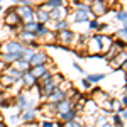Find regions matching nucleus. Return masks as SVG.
<instances>
[{
    "mask_svg": "<svg viewBox=\"0 0 127 127\" xmlns=\"http://www.w3.org/2000/svg\"><path fill=\"white\" fill-rule=\"evenodd\" d=\"M102 34H95V36H92L90 37V46H88V49H90V54L92 56H97V54H100L102 51H103V42H102Z\"/></svg>",
    "mask_w": 127,
    "mask_h": 127,
    "instance_id": "nucleus-1",
    "label": "nucleus"
},
{
    "mask_svg": "<svg viewBox=\"0 0 127 127\" xmlns=\"http://www.w3.org/2000/svg\"><path fill=\"white\" fill-rule=\"evenodd\" d=\"M22 42L20 41H7V42H3L0 49H2V53H14V54H17L22 51Z\"/></svg>",
    "mask_w": 127,
    "mask_h": 127,
    "instance_id": "nucleus-2",
    "label": "nucleus"
},
{
    "mask_svg": "<svg viewBox=\"0 0 127 127\" xmlns=\"http://www.w3.org/2000/svg\"><path fill=\"white\" fill-rule=\"evenodd\" d=\"M15 9V12L19 14V17L22 20H34V10H32V7L31 5H20V7H14Z\"/></svg>",
    "mask_w": 127,
    "mask_h": 127,
    "instance_id": "nucleus-3",
    "label": "nucleus"
},
{
    "mask_svg": "<svg viewBox=\"0 0 127 127\" xmlns=\"http://www.w3.org/2000/svg\"><path fill=\"white\" fill-rule=\"evenodd\" d=\"M5 24H7L9 27H15V26H19V24H20V17H19V14L15 12L14 7L7 12V15H5Z\"/></svg>",
    "mask_w": 127,
    "mask_h": 127,
    "instance_id": "nucleus-4",
    "label": "nucleus"
},
{
    "mask_svg": "<svg viewBox=\"0 0 127 127\" xmlns=\"http://www.w3.org/2000/svg\"><path fill=\"white\" fill-rule=\"evenodd\" d=\"M90 12H93L95 15H103L105 12H107V3L103 2V0H93V3H92V7H90Z\"/></svg>",
    "mask_w": 127,
    "mask_h": 127,
    "instance_id": "nucleus-5",
    "label": "nucleus"
},
{
    "mask_svg": "<svg viewBox=\"0 0 127 127\" xmlns=\"http://www.w3.org/2000/svg\"><path fill=\"white\" fill-rule=\"evenodd\" d=\"M73 37H75V34L71 32L69 29H64V31H59L58 36H56V39L61 42V44H64V46H68V44H71V41H73Z\"/></svg>",
    "mask_w": 127,
    "mask_h": 127,
    "instance_id": "nucleus-6",
    "label": "nucleus"
},
{
    "mask_svg": "<svg viewBox=\"0 0 127 127\" xmlns=\"http://www.w3.org/2000/svg\"><path fill=\"white\" fill-rule=\"evenodd\" d=\"M64 15H66V9L63 5L61 7H53L49 10V19L51 20H61V19H64Z\"/></svg>",
    "mask_w": 127,
    "mask_h": 127,
    "instance_id": "nucleus-7",
    "label": "nucleus"
},
{
    "mask_svg": "<svg viewBox=\"0 0 127 127\" xmlns=\"http://www.w3.org/2000/svg\"><path fill=\"white\" fill-rule=\"evenodd\" d=\"M126 59H127V51H119L117 54L112 58V66L114 68H120Z\"/></svg>",
    "mask_w": 127,
    "mask_h": 127,
    "instance_id": "nucleus-8",
    "label": "nucleus"
},
{
    "mask_svg": "<svg viewBox=\"0 0 127 127\" xmlns=\"http://www.w3.org/2000/svg\"><path fill=\"white\" fill-rule=\"evenodd\" d=\"M36 32H32V31H22L19 34V39L22 41V42H29V44H34V41H36Z\"/></svg>",
    "mask_w": 127,
    "mask_h": 127,
    "instance_id": "nucleus-9",
    "label": "nucleus"
},
{
    "mask_svg": "<svg viewBox=\"0 0 127 127\" xmlns=\"http://www.w3.org/2000/svg\"><path fill=\"white\" fill-rule=\"evenodd\" d=\"M44 61H46V53L39 51V53H34V54H32V58L29 59V64H31V66H36V64H44Z\"/></svg>",
    "mask_w": 127,
    "mask_h": 127,
    "instance_id": "nucleus-10",
    "label": "nucleus"
},
{
    "mask_svg": "<svg viewBox=\"0 0 127 127\" xmlns=\"http://www.w3.org/2000/svg\"><path fill=\"white\" fill-rule=\"evenodd\" d=\"M34 15H36L37 22H41V24H46V22L51 20V19H49V12H48V10H44L42 7L36 10V12H34Z\"/></svg>",
    "mask_w": 127,
    "mask_h": 127,
    "instance_id": "nucleus-11",
    "label": "nucleus"
},
{
    "mask_svg": "<svg viewBox=\"0 0 127 127\" xmlns=\"http://www.w3.org/2000/svg\"><path fill=\"white\" fill-rule=\"evenodd\" d=\"M68 110H71V102H68L66 98H63L61 102L56 103V112H58L59 115L64 114V112H68Z\"/></svg>",
    "mask_w": 127,
    "mask_h": 127,
    "instance_id": "nucleus-12",
    "label": "nucleus"
},
{
    "mask_svg": "<svg viewBox=\"0 0 127 127\" xmlns=\"http://www.w3.org/2000/svg\"><path fill=\"white\" fill-rule=\"evenodd\" d=\"M20 80L24 81V85H26V87H34V85H36V78L32 76V73H31L29 69L22 73V76H20Z\"/></svg>",
    "mask_w": 127,
    "mask_h": 127,
    "instance_id": "nucleus-13",
    "label": "nucleus"
},
{
    "mask_svg": "<svg viewBox=\"0 0 127 127\" xmlns=\"http://www.w3.org/2000/svg\"><path fill=\"white\" fill-rule=\"evenodd\" d=\"M56 81H53V80H49L48 83H44L42 87H41V92H42V95H46V97H49L54 90H56Z\"/></svg>",
    "mask_w": 127,
    "mask_h": 127,
    "instance_id": "nucleus-14",
    "label": "nucleus"
},
{
    "mask_svg": "<svg viewBox=\"0 0 127 127\" xmlns=\"http://www.w3.org/2000/svg\"><path fill=\"white\" fill-rule=\"evenodd\" d=\"M64 97H66V93H64L63 90H54V92L49 95V100H51V103H56V102H61Z\"/></svg>",
    "mask_w": 127,
    "mask_h": 127,
    "instance_id": "nucleus-15",
    "label": "nucleus"
},
{
    "mask_svg": "<svg viewBox=\"0 0 127 127\" xmlns=\"http://www.w3.org/2000/svg\"><path fill=\"white\" fill-rule=\"evenodd\" d=\"M0 59H2V63H14L15 59H19V53L17 54H14V53H2L0 54Z\"/></svg>",
    "mask_w": 127,
    "mask_h": 127,
    "instance_id": "nucleus-16",
    "label": "nucleus"
},
{
    "mask_svg": "<svg viewBox=\"0 0 127 127\" xmlns=\"http://www.w3.org/2000/svg\"><path fill=\"white\" fill-rule=\"evenodd\" d=\"M29 71L32 73V76L37 80L41 75H44V73H46V66H44V64H36V66H32V69L29 68Z\"/></svg>",
    "mask_w": 127,
    "mask_h": 127,
    "instance_id": "nucleus-17",
    "label": "nucleus"
},
{
    "mask_svg": "<svg viewBox=\"0 0 127 127\" xmlns=\"http://www.w3.org/2000/svg\"><path fill=\"white\" fill-rule=\"evenodd\" d=\"M14 68H17L19 71L24 73V71H27V69L31 68V64L27 61H24V59H15V61H14Z\"/></svg>",
    "mask_w": 127,
    "mask_h": 127,
    "instance_id": "nucleus-18",
    "label": "nucleus"
},
{
    "mask_svg": "<svg viewBox=\"0 0 127 127\" xmlns=\"http://www.w3.org/2000/svg\"><path fill=\"white\" fill-rule=\"evenodd\" d=\"M32 54H34V51L31 48H22V51L19 53V59H24V61L29 63V59L32 58Z\"/></svg>",
    "mask_w": 127,
    "mask_h": 127,
    "instance_id": "nucleus-19",
    "label": "nucleus"
},
{
    "mask_svg": "<svg viewBox=\"0 0 127 127\" xmlns=\"http://www.w3.org/2000/svg\"><path fill=\"white\" fill-rule=\"evenodd\" d=\"M61 5H63V0H46V3L42 5V9L49 12L53 7H61Z\"/></svg>",
    "mask_w": 127,
    "mask_h": 127,
    "instance_id": "nucleus-20",
    "label": "nucleus"
},
{
    "mask_svg": "<svg viewBox=\"0 0 127 127\" xmlns=\"http://www.w3.org/2000/svg\"><path fill=\"white\" fill-rule=\"evenodd\" d=\"M5 75H9L14 81H17V80H20V76H22V71H19L17 68H9L5 71Z\"/></svg>",
    "mask_w": 127,
    "mask_h": 127,
    "instance_id": "nucleus-21",
    "label": "nucleus"
},
{
    "mask_svg": "<svg viewBox=\"0 0 127 127\" xmlns=\"http://www.w3.org/2000/svg\"><path fill=\"white\" fill-rule=\"evenodd\" d=\"M54 24H53V27H54V31H64V29H68V22L64 19H61V20H53Z\"/></svg>",
    "mask_w": 127,
    "mask_h": 127,
    "instance_id": "nucleus-22",
    "label": "nucleus"
},
{
    "mask_svg": "<svg viewBox=\"0 0 127 127\" xmlns=\"http://www.w3.org/2000/svg\"><path fill=\"white\" fill-rule=\"evenodd\" d=\"M75 117H76V112H75V110H68V112L61 114V119H63L64 122H69V120H75Z\"/></svg>",
    "mask_w": 127,
    "mask_h": 127,
    "instance_id": "nucleus-23",
    "label": "nucleus"
},
{
    "mask_svg": "<svg viewBox=\"0 0 127 127\" xmlns=\"http://www.w3.org/2000/svg\"><path fill=\"white\" fill-rule=\"evenodd\" d=\"M36 27H37V22H34V20H27V22H24V29H26V31H32V32H36Z\"/></svg>",
    "mask_w": 127,
    "mask_h": 127,
    "instance_id": "nucleus-24",
    "label": "nucleus"
},
{
    "mask_svg": "<svg viewBox=\"0 0 127 127\" xmlns=\"http://www.w3.org/2000/svg\"><path fill=\"white\" fill-rule=\"evenodd\" d=\"M103 76H105V75H102V73H98V75H88L87 80L90 81V83H95V81H100V80H103Z\"/></svg>",
    "mask_w": 127,
    "mask_h": 127,
    "instance_id": "nucleus-25",
    "label": "nucleus"
},
{
    "mask_svg": "<svg viewBox=\"0 0 127 127\" xmlns=\"http://www.w3.org/2000/svg\"><path fill=\"white\" fill-rule=\"evenodd\" d=\"M115 17H117L119 22H124V20H127V12L126 10H119L117 14H115Z\"/></svg>",
    "mask_w": 127,
    "mask_h": 127,
    "instance_id": "nucleus-26",
    "label": "nucleus"
},
{
    "mask_svg": "<svg viewBox=\"0 0 127 127\" xmlns=\"http://www.w3.org/2000/svg\"><path fill=\"white\" fill-rule=\"evenodd\" d=\"M12 83H14V80L10 78L9 75H3V76H2V85H3V87H10Z\"/></svg>",
    "mask_w": 127,
    "mask_h": 127,
    "instance_id": "nucleus-27",
    "label": "nucleus"
},
{
    "mask_svg": "<svg viewBox=\"0 0 127 127\" xmlns=\"http://www.w3.org/2000/svg\"><path fill=\"white\" fill-rule=\"evenodd\" d=\"M22 119H24L26 122L32 120V119H34V112H32V110H26V112H24V115H22Z\"/></svg>",
    "mask_w": 127,
    "mask_h": 127,
    "instance_id": "nucleus-28",
    "label": "nucleus"
},
{
    "mask_svg": "<svg viewBox=\"0 0 127 127\" xmlns=\"http://www.w3.org/2000/svg\"><path fill=\"white\" fill-rule=\"evenodd\" d=\"M17 102H19V103H17V105H19V108H24V107H26V97H24V95H19V97H17Z\"/></svg>",
    "mask_w": 127,
    "mask_h": 127,
    "instance_id": "nucleus-29",
    "label": "nucleus"
},
{
    "mask_svg": "<svg viewBox=\"0 0 127 127\" xmlns=\"http://www.w3.org/2000/svg\"><path fill=\"white\" fill-rule=\"evenodd\" d=\"M103 124H107V117H105V115H98L97 117V126H103Z\"/></svg>",
    "mask_w": 127,
    "mask_h": 127,
    "instance_id": "nucleus-30",
    "label": "nucleus"
},
{
    "mask_svg": "<svg viewBox=\"0 0 127 127\" xmlns=\"http://www.w3.org/2000/svg\"><path fill=\"white\" fill-rule=\"evenodd\" d=\"M117 36H120L122 39H126V41H127V29H126V27H124V29L117 31Z\"/></svg>",
    "mask_w": 127,
    "mask_h": 127,
    "instance_id": "nucleus-31",
    "label": "nucleus"
},
{
    "mask_svg": "<svg viewBox=\"0 0 127 127\" xmlns=\"http://www.w3.org/2000/svg\"><path fill=\"white\" fill-rule=\"evenodd\" d=\"M88 22H90V24H88L90 29H98V22L97 20H88Z\"/></svg>",
    "mask_w": 127,
    "mask_h": 127,
    "instance_id": "nucleus-32",
    "label": "nucleus"
},
{
    "mask_svg": "<svg viewBox=\"0 0 127 127\" xmlns=\"http://www.w3.org/2000/svg\"><path fill=\"white\" fill-rule=\"evenodd\" d=\"M64 127H80L78 122H75V120H69V122H66V126Z\"/></svg>",
    "mask_w": 127,
    "mask_h": 127,
    "instance_id": "nucleus-33",
    "label": "nucleus"
},
{
    "mask_svg": "<svg viewBox=\"0 0 127 127\" xmlns=\"http://www.w3.org/2000/svg\"><path fill=\"white\" fill-rule=\"evenodd\" d=\"M114 122H115L117 126H122V119H120V115H115V117H114Z\"/></svg>",
    "mask_w": 127,
    "mask_h": 127,
    "instance_id": "nucleus-34",
    "label": "nucleus"
},
{
    "mask_svg": "<svg viewBox=\"0 0 127 127\" xmlns=\"http://www.w3.org/2000/svg\"><path fill=\"white\" fill-rule=\"evenodd\" d=\"M119 115H120V119H124V120H127V110H122V112H120Z\"/></svg>",
    "mask_w": 127,
    "mask_h": 127,
    "instance_id": "nucleus-35",
    "label": "nucleus"
},
{
    "mask_svg": "<svg viewBox=\"0 0 127 127\" xmlns=\"http://www.w3.org/2000/svg\"><path fill=\"white\" fill-rule=\"evenodd\" d=\"M20 5H31V0H17Z\"/></svg>",
    "mask_w": 127,
    "mask_h": 127,
    "instance_id": "nucleus-36",
    "label": "nucleus"
},
{
    "mask_svg": "<svg viewBox=\"0 0 127 127\" xmlns=\"http://www.w3.org/2000/svg\"><path fill=\"white\" fill-rule=\"evenodd\" d=\"M42 127H54V124H53V122H44Z\"/></svg>",
    "mask_w": 127,
    "mask_h": 127,
    "instance_id": "nucleus-37",
    "label": "nucleus"
},
{
    "mask_svg": "<svg viewBox=\"0 0 127 127\" xmlns=\"http://www.w3.org/2000/svg\"><path fill=\"white\" fill-rule=\"evenodd\" d=\"M120 68L124 69V71H127V59H126V61H124V64H122V66H120Z\"/></svg>",
    "mask_w": 127,
    "mask_h": 127,
    "instance_id": "nucleus-38",
    "label": "nucleus"
},
{
    "mask_svg": "<svg viewBox=\"0 0 127 127\" xmlns=\"http://www.w3.org/2000/svg\"><path fill=\"white\" fill-rule=\"evenodd\" d=\"M83 87H90V81H88V80H83Z\"/></svg>",
    "mask_w": 127,
    "mask_h": 127,
    "instance_id": "nucleus-39",
    "label": "nucleus"
},
{
    "mask_svg": "<svg viewBox=\"0 0 127 127\" xmlns=\"http://www.w3.org/2000/svg\"><path fill=\"white\" fill-rule=\"evenodd\" d=\"M120 103H122V105H126V107H127V97H124V98H122V102H120Z\"/></svg>",
    "mask_w": 127,
    "mask_h": 127,
    "instance_id": "nucleus-40",
    "label": "nucleus"
},
{
    "mask_svg": "<svg viewBox=\"0 0 127 127\" xmlns=\"http://www.w3.org/2000/svg\"><path fill=\"white\" fill-rule=\"evenodd\" d=\"M102 127H114V126H110V124H103Z\"/></svg>",
    "mask_w": 127,
    "mask_h": 127,
    "instance_id": "nucleus-41",
    "label": "nucleus"
},
{
    "mask_svg": "<svg viewBox=\"0 0 127 127\" xmlns=\"http://www.w3.org/2000/svg\"><path fill=\"white\" fill-rule=\"evenodd\" d=\"M10 2H17V0H10Z\"/></svg>",
    "mask_w": 127,
    "mask_h": 127,
    "instance_id": "nucleus-42",
    "label": "nucleus"
},
{
    "mask_svg": "<svg viewBox=\"0 0 127 127\" xmlns=\"http://www.w3.org/2000/svg\"><path fill=\"white\" fill-rule=\"evenodd\" d=\"M0 12H2V5H0Z\"/></svg>",
    "mask_w": 127,
    "mask_h": 127,
    "instance_id": "nucleus-43",
    "label": "nucleus"
},
{
    "mask_svg": "<svg viewBox=\"0 0 127 127\" xmlns=\"http://www.w3.org/2000/svg\"><path fill=\"white\" fill-rule=\"evenodd\" d=\"M0 127H5V126H2V124H0Z\"/></svg>",
    "mask_w": 127,
    "mask_h": 127,
    "instance_id": "nucleus-44",
    "label": "nucleus"
},
{
    "mask_svg": "<svg viewBox=\"0 0 127 127\" xmlns=\"http://www.w3.org/2000/svg\"><path fill=\"white\" fill-rule=\"evenodd\" d=\"M0 2H2V0H0Z\"/></svg>",
    "mask_w": 127,
    "mask_h": 127,
    "instance_id": "nucleus-45",
    "label": "nucleus"
}]
</instances>
